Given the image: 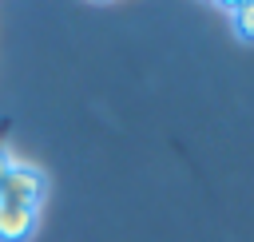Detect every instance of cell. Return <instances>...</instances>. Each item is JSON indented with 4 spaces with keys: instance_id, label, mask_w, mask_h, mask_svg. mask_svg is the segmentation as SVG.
I'll return each instance as SVG.
<instances>
[{
    "instance_id": "6da1fadb",
    "label": "cell",
    "mask_w": 254,
    "mask_h": 242,
    "mask_svg": "<svg viewBox=\"0 0 254 242\" xmlns=\"http://www.w3.org/2000/svg\"><path fill=\"white\" fill-rule=\"evenodd\" d=\"M44 190H48L44 175H40L36 167H28V163H16V167L4 175V182H0V198H4V202L32 206V210H40V202H44Z\"/></svg>"
},
{
    "instance_id": "7a4b0ae2",
    "label": "cell",
    "mask_w": 254,
    "mask_h": 242,
    "mask_svg": "<svg viewBox=\"0 0 254 242\" xmlns=\"http://www.w3.org/2000/svg\"><path fill=\"white\" fill-rule=\"evenodd\" d=\"M40 226V210L0 198V242H28Z\"/></svg>"
},
{
    "instance_id": "3957f363",
    "label": "cell",
    "mask_w": 254,
    "mask_h": 242,
    "mask_svg": "<svg viewBox=\"0 0 254 242\" xmlns=\"http://www.w3.org/2000/svg\"><path fill=\"white\" fill-rule=\"evenodd\" d=\"M230 28L242 44H254V0H242L230 8Z\"/></svg>"
}]
</instances>
